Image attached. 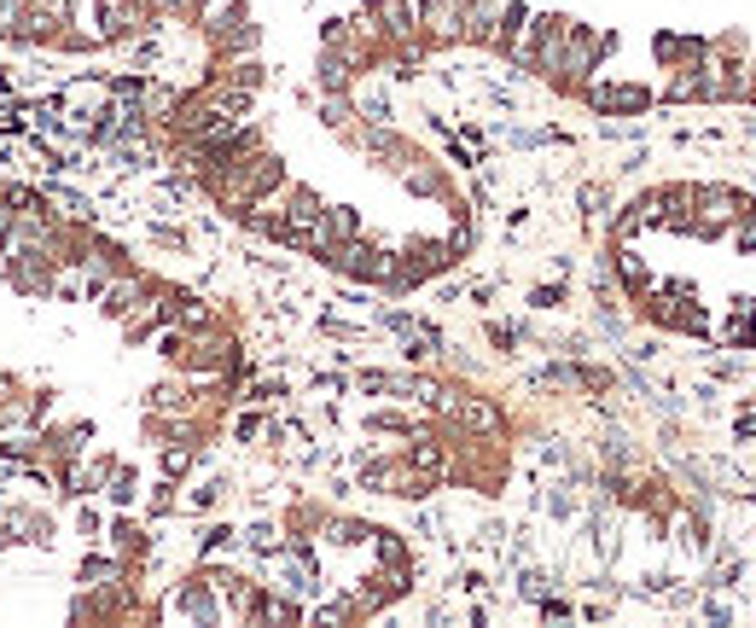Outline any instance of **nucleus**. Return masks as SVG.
Instances as JSON below:
<instances>
[{
    "label": "nucleus",
    "mask_w": 756,
    "mask_h": 628,
    "mask_svg": "<svg viewBox=\"0 0 756 628\" xmlns=\"http://www.w3.org/2000/svg\"><path fill=\"white\" fill-rule=\"evenodd\" d=\"M88 30L106 41V52H122L151 30H164V12L151 0H88Z\"/></svg>",
    "instance_id": "nucleus-1"
},
{
    "label": "nucleus",
    "mask_w": 756,
    "mask_h": 628,
    "mask_svg": "<svg viewBox=\"0 0 756 628\" xmlns=\"http://www.w3.org/2000/svg\"><path fill=\"white\" fill-rule=\"evenodd\" d=\"M577 99L593 117H646L651 105H658V88L635 82V76H588V82L577 88Z\"/></svg>",
    "instance_id": "nucleus-2"
},
{
    "label": "nucleus",
    "mask_w": 756,
    "mask_h": 628,
    "mask_svg": "<svg viewBox=\"0 0 756 628\" xmlns=\"http://www.w3.org/2000/svg\"><path fill=\"white\" fill-rule=\"evenodd\" d=\"M164 617H180V622H198V628H216L227 617L222 606V588L210 582V570H193L164 593Z\"/></svg>",
    "instance_id": "nucleus-3"
},
{
    "label": "nucleus",
    "mask_w": 756,
    "mask_h": 628,
    "mask_svg": "<svg viewBox=\"0 0 756 628\" xmlns=\"http://www.w3.org/2000/svg\"><path fill=\"white\" fill-rule=\"evenodd\" d=\"M651 59H658V70H698L704 59H710V41L681 36V30H658L651 36Z\"/></svg>",
    "instance_id": "nucleus-4"
},
{
    "label": "nucleus",
    "mask_w": 756,
    "mask_h": 628,
    "mask_svg": "<svg viewBox=\"0 0 756 628\" xmlns=\"http://www.w3.org/2000/svg\"><path fill=\"white\" fill-rule=\"evenodd\" d=\"M355 12H367V18H373V30H379L384 41H408V36H420L413 0H361Z\"/></svg>",
    "instance_id": "nucleus-5"
},
{
    "label": "nucleus",
    "mask_w": 756,
    "mask_h": 628,
    "mask_svg": "<svg viewBox=\"0 0 756 628\" xmlns=\"http://www.w3.org/2000/svg\"><path fill=\"white\" fill-rule=\"evenodd\" d=\"M187 494H180V512H193V518H210L233 501V478L227 471H210V478H198V483H180Z\"/></svg>",
    "instance_id": "nucleus-6"
},
{
    "label": "nucleus",
    "mask_w": 756,
    "mask_h": 628,
    "mask_svg": "<svg viewBox=\"0 0 756 628\" xmlns=\"http://www.w3.org/2000/svg\"><path fill=\"white\" fill-rule=\"evenodd\" d=\"M721 350H756V297L750 292H734L727 303V321H721Z\"/></svg>",
    "instance_id": "nucleus-7"
},
{
    "label": "nucleus",
    "mask_w": 756,
    "mask_h": 628,
    "mask_svg": "<svg viewBox=\"0 0 756 628\" xmlns=\"http://www.w3.org/2000/svg\"><path fill=\"white\" fill-rule=\"evenodd\" d=\"M122 576V565H117V553L106 541H94V547H82V559L70 565V582L76 588H106V582H117Z\"/></svg>",
    "instance_id": "nucleus-8"
},
{
    "label": "nucleus",
    "mask_w": 756,
    "mask_h": 628,
    "mask_svg": "<svg viewBox=\"0 0 756 628\" xmlns=\"http://www.w3.org/2000/svg\"><path fill=\"white\" fill-rule=\"evenodd\" d=\"M140 460H128V454H117V465L106 471V489H99V501L106 507H140Z\"/></svg>",
    "instance_id": "nucleus-9"
},
{
    "label": "nucleus",
    "mask_w": 756,
    "mask_h": 628,
    "mask_svg": "<svg viewBox=\"0 0 756 628\" xmlns=\"http://www.w3.org/2000/svg\"><path fill=\"white\" fill-rule=\"evenodd\" d=\"M611 274H617V285H622V292H629L635 303L651 292V268H646V256H640L629 239H622V245H611Z\"/></svg>",
    "instance_id": "nucleus-10"
},
{
    "label": "nucleus",
    "mask_w": 756,
    "mask_h": 628,
    "mask_svg": "<svg viewBox=\"0 0 756 628\" xmlns=\"http://www.w3.org/2000/svg\"><path fill=\"white\" fill-rule=\"evenodd\" d=\"M530 0H501V18H494V41H489V52H501V59H507V52L518 47V36H524L530 30Z\"/></svg>",
    "instance_id": "nucleus-11"
},
{
    "label": "nucleus",
    "mask_w": 756,
    "mask_h": 628,
    "mask_svg": "<svg viewBox=\"0 0 756 628\" xmlns=\"http://www.w3.org/2000/svg\"><path fill=\"white\" fill-rule=\"evenodd\" d=\"M210 454V449H198V442H187V436H175V442H164L158 449V478H175V483H187L193 471H198V460Z\"/></svg>",
    "instance_id": "nucleus-12"
},
{
    "label": "nucleus",
    "mask_w": 756,
    "mask_h": 628,
    "mask_svg": "<svg viewBox=\"0 0 756 628\" xmlns=\"http://www.w3.org/2000/svg\"><path fill=\"white\" fill-rule=\"evenodd\" d=\"M355 82H361V70L344 59V52H326V47L315 52V88L321 94H350Z\"/></svg>",
    "instance_id": "nucleus-13"
},
{
    "label": "nucleus",
    "mask_w": 756,
    "mask_h": 628,
    "mask_svg": "<svg viewBox=\"0 0 756 628\" xmlns=\"http://www.w3.org/2000/svg\"><path fill=\"white\" fill-rule=\"evenodd\" d=\"M70 507V536L82 541V547H94V541H106V512L111 507H99L94 494H82V501H65Z\"/></svg>",
    "instance_id": "nucleus-14"
},
{
    "label": "nucleus",
    "mask_w": 756,
    "mask_h": 628,
    "mask_svg": "<svg viewBox=\"0 0 756 628\" xmlns=\"http://www.w3.org/2000/svg\"><path fill=\"white\" fill-rule=\"evenodd\" d=\"M53 52H59V59H99V52H106V41H99L82 18H70L65 30H59V41H53Z\"/></svg>",
    "instance_id": "nucleus-15"
},
{
    "label": "nucleus",
    "mask_w": 756,
    "mask_h": 628,
    "mask_svg": "<svg viewBox=\"0 0 756 628\" xmlns=\"http://www.w3.org/2000/svg\"><path fill=\"white\" fill-rule=\"evenodd\" d=\"M315 536H326L332 547H367V541H373V523H361V518H350V512H326Z\"/></svg>",
    "instance_id": "nucleus-16"
},
{
    "label": "nucleus",
    "mask_w": 756,
    "mask_h": 628,
    "mask_svg": "<svg viewBox=\"0 0 756 628\" xmlns=\"http://www.w3.org/2000/svg\"><path fill=\"white\" fill-rule=\"evenodd\" d=\"M175 512H180V483H175V478H158V483L140 489V518H146V523L175 518Z\"/></svg>",
    "instance_id": "nucleus-17"
},
{
    "label": "nucleus",
    "mask_w": 756,
    "mask_h": 628,
    "mask_svg": "<svg viewBox=\"0 0 756 628\" xmlns=\"http://www.w3.org/2000/svg\"><path fill=\"white\" fill-rule=\"evenodd\" d=\"M239 547H245V553H256V559L279 553V547H285V523H279V518H256V523H245V530H239Z\"/></svg>",
    "instance_id": "nucleus-18"
},
{
    "label": "nucleus",
    "mask_w": 756,
    "mask_h": 628,
    "mask_svg": "<svg viewBox=\"0 0 756 628\" xmlns=\"http://www.w3.org/2000/svg\"><path fill=\"white\" fill-rule=\"evenodd\" d=\"M373 436H413V431H425L413 413H402V408H367V419H361Z\"/></svg>",
    "instance_id": "nucleus-19"
},
{
    "label": "nucleus",
    "mask_w": 756,
    "mask_h": 628,
    "mask_svg": "<svg viewBox=\"0 0 756 628\" xmlns=\"http://www.w3.org/2000/svg\"><path fill=\"white\" fill-rule=\"evenodd\" d=\"M268 425H274V419L256 408V402H245V413H233V442H245V449H263V442H268Z\"/></svg>",
    "instance_id": "nucleus-20"
},
{
    "label": "nucleus",
    "mask_w": 756,
    "mask_h": 628,
    "mask_svg": "<svg viewBox=\"0 0 756 628\" xmlns=\"http://www.w3.org/2000/svg\"><path fill=\"white\" fill-rule=\"evenodd\" d=\"M373 559L379 565H413V547H408V536L402 530H373Z\"/></svg>",
    "instance_id": "nucleus-21"
},
{
    "label": "nucleus",
    "mask_w": 756,
    "mask_h": 628,
    "mask_svg": "<svg viewBox=\"0 0 756 628\" xmlns=\"http://www.w3.org/2000/svg\"><path fill=\"white\" fill-rule=\"evenodd\" d=\"M321 216H326V227H332V239H337V245L361 233V209H355V204H326Z\"/></svg>",
    "instance_id": "nucleus-22"
},
{
    "label": "nucleus",
    "mask_w": 756,
    "mask_h": 628,
    "mask_svg": "<svg viewBox=\"0 0 756 628\" xmlns=\"http://www.w3.org/2000/svg\"><path fill=\"white\" fill-rule=\"evenodd\" d=\"M727 233H734V251H739V256H756V204H745L739 222L727 227Z\"/></svg>",
    "instance_id": "nucleus-23"
},
{
    "label": "nucleus",
    "mask_w": 756,
    "mask_h": 628,
    "mask_svg": "<svg viewBox=\"0 0 756 628\" xmlns=\"http://www.w3.org/2000/svg\"><path fill=\"white\" fill-rule=\"evenodd\" d=\"M483 337H489V344H494V350H501V355H512L518 344H524V326H507V321H489V326H483Z\"/></svg>",
    "instance_id": "nucleus-24"
},
{
    "label": "nucleus",
    "mask_w": 756,
    "mask_h": 628,
    "mask_svg": "<svg viewBox=\"0 0 756 628\" xmlns=\"http://www.w3.org/2000/svg\"><path fill=\"white\" fill-rule=\"evenodd\" d=\"M536 617H541V622H564V617H577V606H570V599L541 593V599H536Z\"/></svg>",
    "instance_id": "nucleus-25"
},
{
    "label": "nucleus",
    "mask_w": 756,
    "mask_h": 628,
    "mask_svg": "<svg viewBox=\"0 0 756 628\" xmlns=\"http://www.w3.org/2000/svg\"><path fill=\"white\" fill-rule=\"evenodd\" d=\"M530 308H541V314L564 308V285H536V292H530Z\"/></svg>",
    "instance_id": "nucleus-26"
},
{
    "label": "nucleus",
    "mask_w": 756,
    "mask_h": 628,
    "mask_svg": "<svg viewBox=\"0 0 756 628\" xmlns=\"http://www.w3.org/2000/svg\"><path fill=\"white\" fill-rule=\"evenodd\" d=\"M734 436H739V442H756V396L734 413Z\"/></svg>",
    "instance_id": "nucleus-27"
},
{
    "label": "nucleus",
    "mask_w": 756,
    "mask_h": 628,
    "mask_svg": "<svg viewBox=\"0 0 756 628\" xmlns=\"http://www.w3.org/2000/svg\"><path fill=\"white\" fill-rule=\"evenodd\" d=\"M577 204H582V216H599V209L611 204V193H606V187H593V180H588V187L577 193Z\"/></svg>",
    "instance_id": "nucleus-28"
},
{
    "label": "nucleus",
    "mask_w": 756,
    "mask_h": 628,
    "mask_svg": "<svg viewBox=\"0 0 756 628\" xmlns=\"http://www.w3.org/2000/svg\"><path fill=\"white\" fill-rule=\"evenodd\" d=\"M518 593H524V599H541V593H547V576H541V570H524V576H518Z\"/></svg>",
    "instance_id": "nucleus-29"
}]
</instances>
